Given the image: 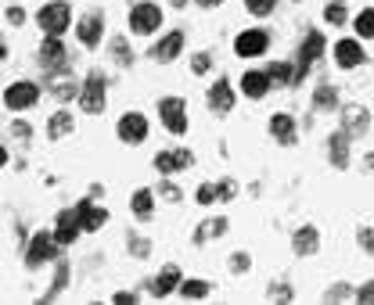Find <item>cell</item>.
<instances>
[{"instance_id":"obj_1","label":"cell","mask_w":374,"mask_h":305,"mask_svg":"<svg viewBox=\"0 0 374 305\" xmlns=\"http://www.w3.org/2000/svg\"><path fill=\"white\" fill-rule=\"evenodd\" d=\"M58 237H50V233H36L33 240H29V252H26V262L29 266H43V262H50L58 255Z\"/></svg>"},{"instance_id":"obj_2","label":"cell","mask_w":374,"mask_h":305,"mask_svg":"<svg viewBox=\"0 0 374 305\" xmlns=\"http://www.w3.org/2000/svg\"><path fill=\"white\" fill-rule=\"evenodd\" d=\"M69 26H72V11H69L65 4H47V8L40 11V29L50 33V36H62Z\"/></svg>"},{"instance_id":"obj_3","label":"cell","mask_w":374,"mask_h":305,"mask_svg":"<svg viewBox=\"0 0 374 305\" xmlns=\"http://www.w3.org/2000/svg\"><path fill=\"white\" fill-rule=\"evenodd\" d=\"M158 115H163L170 133H187V111H184L180 97H166L163 104H158Z\"/></svg>"},{"instance_id":"obj_4","label":"cell","mask_w":374,"mask_h":305,"mask_svg":"<svg viewBox=\"0 0 374 305\" xmlns=\"http://www.w3.org/2000/svg\"><path fill=\"white\" fill-rule=\"evenodd\" d=\"M158 22H163V11H158L155 4H137V8L130 11V29H133V33H141V36L155 33V29H158Z\"/></svg>"},{"instance_id":"obj_5","label":"cell","mask_w":374,"mask_h":305,"mask_svg":"<svg viewBox=\"0 0 374 305\" xmlns=\"http://www.w3.org/2000/svg\"><path fill=\"white\" fill-rule=\"evenodd\" d=\"M36 97H40L36 83H11V87H8V94H4V101H8V108H11V111H26V108H33V104H36Z\"/></svg>"},{"instance_id":"obj_6","label":"cell","mask_w":374,"mask_h":305,"mask_svg":"<svg viewBox=\"0 0 374 305\" xmlns=\"http://www.w3.org/2000/svg\"><path fill=\"white\" fill-rule=\"evenodd\" d=\"M144 137H148V118H144V115L130 111V115L119 118V140H123V144H141Z\"/></svg>"},{"instance_id":"obj_7","label":"cell","mask_w":374,"mask_h":305,"mask_svg":"<svg viewBox=\"0 0 374 305\" xmlns=\"http://www.w3.org/2000/svg\"><path fill=\"white\" fill-rule=\"evenodd\" d=\"M79 101H83V111H90V115L104 111V79H101V76H90V79L83 83Z\"/></svg>"},{"instance_id":"obj_8","label":"cell","mask_w":374,"mask_h":305,"mask_svg":"<svg viewBox=\"0 0 374 305\" xmlns=\"http://www.w3.org/2000/svg\"><path fill=\"white\" fill-rule=\"evenodd\" d=\"M320 54H324V36H320V33H309V36H306V47H302V57H299V72H295V79L306 76L309 61H317Z\"/></svg>"},{"instance_id":"obj_9","label":"cell","mask_w":374,"mask_h":305,"mask_svg":"<svg viewBox=\"0 0 374 305\" xmlns=\"http://www.w3.org/2000/svg\"><path fill=\"white\" fill-rule=\"evenodd\" d=\"M234 50H238L241 57H255V54H263V50H266V33H259V29L241 33L238 43H234Z\"/></svg>"},{"instance_id":"obj_10","label":"cell","mask_w":374,"mask_h":305,"mask_svg":"<svg viewBox=\"0 0 374 305\" xmlns=\"http://www.w3.org/2000/svg\"><path fill=\"white\" fill-rule=\"evenodd\" d=\"M335 57H339L342 69H353V65H360V61H363V47L356 40H339L335 43Z\"/></svg>"},{"instance_id":"obj_11","label":"cell","mask_w":374,"mask_h":305,"mask_svg":"<svg viewBox=\"0 0 374 305\" xmlns=\"http://www.w3.org/2000/svg\"><path fill=\"white\" fill-rule=\"evenodd\" d=\"M76 33H79V43H87V47H97V43H101V33H104V22H101V15H87V18L76 26Z\"/></svg>"},{"instance_id":"obj_12","label":"cell","mask_w":374,"mask_h":305,"mask_svg":"<svg viewBox=\"0 0 374 305\" xmlns=\"http://www.w3.org/2000/svg\"><path fill=\"white\" fill-rule=\"evenodd\" d=\"M79 230H83L79 212H62V216H58V230H55V237H58V244H72Z\"/></svg>"},{"instance_id":"obj_13","label":"cell","mask_w":374,"mask_h":305,"mask_svg":"<svg viewBox=\"0 0 374 305\" xmlns=\"http://www.w3.org/2000/svg\"><path fill=\"white\" fill-rule=\"evenodd\" d=\"M180 50H184V33H170L158 47H151V57H155V61H173Z\"/></svg>"},{"instance_id":"obj_14","label":"cell","mask_w":374,"mask_h":305,"mask_svg":"<svg viewBox=\"0 0 374 305\" xmlns=\"http://www.w3.org/2000/svg\"><path fill=\"white\" fill-rule=\"evenodd\" d=\"M194 158L191 151H163V155H155V165L163 169V172H177V169H187Z\"/></svg>"},{"instance_id":"obj_15","label":"cell","mask_w":374,"mask_h":305,"mask_svg":"<svg viewBox=\"0 0 374 305\" xmlns=\"http://www.w3.org/2000/svg\"><path fill=\"white\" fill-rule=\"evenodd\" d=\"M209 104H212V111H231L234 94H231V83H227V79H220L216 87L209 90Z\"/></svg>"},{"instance_id":"obj_16","label":"cell","mask_w":374,"mask_h":305,"mask_svg":"<svg viewBox=\"0 0 374 305\" xmlns=\"http://www.w3.org/2000/svg\"><path fill=\"white\" fill-rule=\"evenodd\" d=\"M241 90L248 97H263L266 90H270V76H266V72H245L241 76Z\"/></svg>"},{"instance_id":"obj_17","label":"cell","mask_w":374,"mask_h":305,"mask_svg":"<svg viewBox=\"0 0 374 305\" xmlns=\"http://www.w3.org/2000/svg\"><path fill=\"white\" fill-rule=\"evenodd\" d=\"M76 212H79V223H83V230H101V226H104V219H109V212H104V209H94L90 201H83Z\"/></svg>"},{"instance_id":"obj_18","label":"cell","mask_w":374,"mask_h":305,"mask_svg":"<svg viewBox=\"0 0 374 305\" xmlns=\"http://www.w3.org/2000/svg\"><path fill=\"white\" fill-rule=\"evenodd\" d=\"M270 130H274V137H277L281 144H292V140H295V133H292L295 122H292L288 115H274V118H270Z\"/></svg>"},{"instance_id":"obj_19","label":"cell","mask_w":374,"mask_h":305,"mask_svg":"<svg viewBox=\"0 0 374 305\" xmlns=\"http://www.w3.org/2000/svg\"><path fill=\"white\" fill-rule=\"evenodd\" d=\"M177 284H180V273H177V270L170 266V270H166L163 277H158V280L151 284V294H155V298H163V294H170V291H173Z\"/></svg>"},{"instance_id":"obj_20","label":"cell","mask_w":374,"mask_h":305,"mask_svg":"<svg viewBox=\"0 0 374 305\" xmlns=\"http://www.w3.org/2000/svg\"><path fill=\"white\" fill-rule=\"evenodd\" d=\"M43 61H47V65H62V61H65V47H62V40L58 36H50L47 43H43Z\"/></svg>"},{"instance_id":"obj_21","label":"cell","mask_w":374,"mask_h":305,"mask_svg":"<svg viewBox=\"0 0 374 305\" xmlns=\"http://www.w3.org/2000/svg\"><path fill=\"white\" fill-rule=\"evenodd\" d=\"M69 130H72V115H69V111H58L55 118L47 122V133L55 137V140H62V137H65Z\"/></svg>"},{"instance_id":"obj_22","label":"cell","mask_w":374,"mask_h":305,"mask_svg":"<svg viewBox=\"0 0 374 305\" xmlns=\"http://www.w3.org/2000/svg\"><path fill=\"white\" fill-rule=\"evenodd\" d=\"M295 252H299V255H313V252H317V230H313V226H306V230L295 233Z\"/></svg>"},{"instance_id":"obj_23","label":"cell","mask_w":374,"mask_h":305,"mask_svg":"<svg viewBox=\"0 0 374 305\" xmlns=\"http://www.w3.org/2000/svg\"><path fill=\"white\" fill-rule=\"evenodd\" d=\"M367 126V111L363 108H346V130L349 133H363Z\"/></svg>"},{"instance_id":"obj_24","label":"cell","mask_w":374,"mask_h":305,"mask_svg":"<svg viewBox=\"0 0 374 305\" xmlns=\"http://www.w3.org/2000/svg\"><path fill=\"white\" fill-rule=\"evenodd\" d=\"M224 230H227V223H224V219H209V223L194 233V240H198V244H205L209 237H216V233H224Z\"/></svg>"},{"instance_id":"obj_25","label":"cell","mask_w":374,"mask_h":305,"mask_svg":"<svg viewBox=\"0 0 374 305\" xmlns=\"http://www.w3.org/2000/svg\"><path fill=\"white\" fill-rule=\"evenodd\" d=\"M133 212L144 216V219L151 216V191H137V194H133Z\"/></svg>"},{"instance_id":"obj_26","label":"cell","mask_w":374,"mask_h":305,"mask_svg":"<svg viewBox=\"0 0 374 305\" xmlns=\"http://www.w3.org/2000/svg\"><path fill=\"white\" fill-rule=\"evenodd\" d=\"M180 291H184V298H205V294H209V284L187 280V284H180Z\"/></svg>"},{"instance_id":"obj_27","label":"cell","mask_w":374,"mask_h":305,"mask_svg":"<svg viewBox=\"0 0 374 305\" xmlns=\"http://www.w3.org/2000/svg\"><path fill=\"white\" fill-rule=\"evenodd\" d=\"M266 76H270V83H292V79H295L285 61H281V65H274V69H266Z\"/></svg>"},{"instance_id":"obj_28","label":"cell","mask_w":374,"mask_h":305,"mask_svg":"<svg viewBox=\"0 0 374 305\" xmlns=\"http://www.w3.org/2000/svg\"><path fill=\"white\" fill-rule=\"evenodd\" d=\"M356 33H360V36H367V40L374 36V11H363V15L356 18Z\"/></svg>"},{"instance_id":"obj_29","label":"cell","mask_w":374,"mask_h":305,"mask_svg":"<svg viewBox=\"0 0 374 305\" xmlns=\"http://www.w3.org/2000/svg\"><path fill=\"white\" fill-rule=\"evenodd\" d=\"M245 4H248V11H252V15H270L277 0H245Z\"/></svg>"},{"instance_id":"obj_30","label":"cell","mask_w":374,"mask_h":305,"mask_svg":"<svg viewBox=\"0 0 374 305\" xmlns=\"http://www.w3.org/2000/svg\"><path fill=\"white\" fill-rule=\"evenodd\" d=\"M331 155H335V165L342 169V165H346V137H342V133L331 140Z\"/></svg>"},{"instance_id":"obj_31","label":"cell","mask_w":374,"mask_h":305,"mask_svg":"<svg viewBox=\"0 0 374 305\" xmlns=\"http://www.w3.org/2000/svg\"><path fill=\"white\" fill-rule=\"evenodd\" d=\"M324 18H328L331 26H342V22H346V11L335 4V8H328V11H324Z\"/></svg>"},{"instance_id":"obj_32","label":"cell","mask_w":374,"mask_h":305,"mask_svg":"<svg viewBox=\"0 0 374 305\" xmlns=\"http://www.w3.org/2000/svg\"><path fill=\"white\" fill-rule=\"evenodd\" d=\"M331 101H335V90H328V87H320V90H317V104H320V108H328Z\"/></svg>"},{"instance_id":"obj_33","label":"cell","mask_w":374,"mask_h":305,"mask_svg":"<svg viewBox=\"0 0 374 305\" xmlns=\"http://www.w3.org/2000/svg\"><path fill=\"white\" fill-rule=\"evenodd\" d=\"M198 201H202V205H212V201H216V191H212L209 183H205V187L198 191Z\"/></svg>"},{"instance_id":"obj_34","label":"cell","mask_w":374,"mask_h":305,"mask_svg":"<svg viewBox=\"0 0 374 305\" xmlns=\"http://www.w3.org/2000/svg\"><path fill=\"white\" fill-rule=\"evenodd\" d=\"M360 240L367 244V252H374V233L370 230H360Z\"/></svg>"},{"instance_id":"obj_35","label":"cell","mask_w":374,"mask_h":305,"mask_svg":"<svg viewBox=\"0 0 374 305\" xmlns=\"http://www.w3.org/2000/svg\"><path fill=\"white\" fill-rule=\"evenodd\" d=\"M205 69H209V57L198 54V57H194V72H205Z\"/></svg>"},{"instance_id":"obj_36","label":"cell","mask_w":374,"mask_h":305,"mask_svg":"<svg viewBox=\"0 0 374 305\" xmlns=\"http://www.w3.org/2000/svg\"><path fill=\"white\" fill-rule=\"evenodd\" d=\"M220 198H234V183H231V179L220 183Z\"/></svg>"},{"instance_id":"obj_37","label":"cell","mask_w":374,"mask_h":305,"mask_svg":"<svg viewBox=\"0 0 374 305\" xmlns=\"http://www.w3.org/2000/svg\"><path fill=\"white\" fill-rule=\"evenodd\" d=\"M231 266H234V270H248V255H234Z\"/></svg>"},{"instance_id":"obj_38","label":"cell","mask_w":374,"mask_h":305,"mask_svg":"<svg viewBox=\"0 0 374 305\" xmlns=\"http://www.w3.org/2000/svg\"><path fill=\"white\" fill-rule=\"evenodd\" d=\"M360 301H374V284H367V287L360 291Z\"/></svg>"},{"instance_id":"obj_39","label":"cell","mask_w":374,"mask_h":305,"mask_svg":"<svg viewBox=\"0 0 374 305\" xmlns=\"http://www.w3.org/2000/svg\"><path fill=\"white\" fill-rule=\"evenodd\" d=\"M8 18H11V26H18V22H22V11H18V8H11V11H8Z\"/></svg>"},{"instance_id":"obj_40","label":"cell","mask_w":374,"mask_h":305,"mask_svg":"<svg viewBox=\"0 0 374 305\" xmlns=\"http://www.w3.org/2000/svg\"><path fill=\"white\" fill-rule=\"evenodd\" d=\"M116 301H119V305H130V301H133V294H126V291H119V294H116Z\"/></svg>"},{"instance_id":"obj_41","label":"cell","mask_w":374,"mask_h":305,"mask_svg":"<svg viewBox=\"0 0 374 305\" xmlns=\"http://www.w3.org/2000/svg\"><path fill=\"white\" fill-rule=\"evenodd\" d=\"M202 8H216V4H224V0H198Z\"/></svg>"},{"instance_id":"obj_42","label":"cell","mask_w":374,"mask_h":305,"mask_svg":"<svg viewBox=\"0 0 374 305\" xmlns=\"http://www.w3.org/2000/svg\"><path fill=\"white\" fill-rule=\"evenodd\" d=\"M4 162H8V151H4V148H0V165H4Z\"/></svg>"},{"instance_id":"obj_43","label":"cell","mask_w":374,"mask_h":305,"mask_svg":"<svg viewBox=\"0 0 374 305\" xmlns=\"http://www.w3.org/2000/svg\"><path fill=\"white\" fill-rule=\"evenodd\" d=\"M4 54H8V50H4V43H0V61H4Z\"/></svg>"},{"instance_id":"obj_44","label":"cell","mask_w":374,"mask_h":305,"mask_svg":"<svg viewBox=\"0 0 374 305\" xmlns=\"http://www.w3.org/2000/svg\"><path fill=\"white\" fill-rule=\"evenodd\" d=\"M173 4H184V0H173Z\"/></svg>"}]
</instances>
